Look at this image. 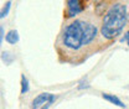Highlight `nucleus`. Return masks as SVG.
<instances>
[{"label": "nucleus", "mask_w": 129, "mask_h": 109, "mask_svg": "<svg viewBox=\"0 0 129 109\" xmlns=\"http://www.w3.org/2000/svg\"><path fill=\"white\" fill-rule=\"evenodd\" d=\"M96 25L82 21L75 20L64 29L62 42L70 50H80L82 46L91 44L97 36Z\"/></svg>", "instance_id": "obj_1"}, {"label": "nucleus", "mask_w": 129, "mask_h": 109, "mask_svg": "<svg viewBox=\"0 0 129 109\" xmlns=\"http://www.w3.org/2000/svg\"><path fill=\"white\" fill-rule=\"evenodd\" d=\"M127 24V6L123 4H114L109 8L103 17L101 33L104 39H115Z\"/></svg>", "instance_id": "obj_2"}, {"label": "nucleus", "mask_w": 129, "mask_h": 109, "mask_svg": "<svg viewBox=\"0 0 129 109\" xmlns=\"http://www.w3.org/2000/svg\"><path fill=\"white\" fill-rule=\"evenodd\" d=\"M52 99H56V97L53 94L50 93H41L39 94L31 103V109H39L40 107H44L45 104H47L50 100Z\"/></svg>", "instance_id": "obj_3"}, {"label": "nucleus", "mask_w": 129, "mask_h": 109, "mask_svg": "<svg viewBox=\"0 0 129 109\" xmlns=\"http://www.w3.org/2000/svg\"><path fill=\"white\" fill-rule=\"evenodd\" d=\"M83 10L82 0H67V16L73 17Z\"/></svg>", "instance_id": "obj_4"}, {"label": "nucleus", "mask_w": 129, "mask_h": 109, "mask_svg": "<svg viewBox=\"0 0 129 109\" xmlns=\"http://www.w3.org/2000/svg\"><path fill=\"white\" fill-rule=\"evenodd\" d=\"M5 41L8 44H10V45L17 44V41H19V33H17V31L16 30H10L5 35Z\"/></svg>", "instance_id": "obj_5"}, {"label": "nucleus", "mask_w": 129, "mask_h": 109, "mask_svg": "<svg viewBox=\"0 0 129 109\" xmlns=\"http://www.w3.org/2000/svg\"><path fill=\"white\" fill-rule=\"evenodd\" d=\"M103 98L106 99V100H108V102H111L113 103L114 105H118V107H120V108H124L125 105L123 104V102L118 98V97H115L114 94H108V93H104L103 94Z\"/></svg>", "instance_id": "obj_6"}, {"label": "nucleus", "mask_w": 129, "mask_h": 109, "mask_svg": "<svg viewBox=\"0 0 129 109\" xmlns=\"http://www.w3.org/2000/svg\"><path fill=\"white\" fill-rule=\"evenodd\" d=\"M10 8H11V1L9 0V1L5 3V5H4V6L1 8V10H0V19H4V17H6V16L9 15Z\"/></svg>", "instance_id": "obj_7"}, {"label": "nucleus", "mask_w": 129, "mask_h": 109, "mask_svg": "<svg viewBox=\"0 0 129 109\" xmlns=\"http://www.w3.org/2000/svg\"><path fill=\"white\" fill-rule=\"evenodd\" d=\"M21 94H25L29 92V79L25 77L24 75L21 76Z\"/></svg>", "instance_id": "obj_8"}, {"label": "nucleus", "mask_w": 129, "mask_h": 109, "mask_svg": "<svg viewBox=\"0 0 129 109\" xmlns=\"http://www.w3.org/2000/svg\"><path fill=\"white\" fill-rule=\"evenodd\" d=\"M1 60L6 63V64H10V63L14 61V56H13L10 52H8V51H4V52L1 53Z\"/></svg>", "instance_id": "obj_9"}, {"label": "nucleus", "mask_w": 129, "mask_h": 109, "mask_svg": "<svg viewBox=\"0 0 129 109\" xmlns=\"http://www.w3.org/2000/svg\"><path fill=\"white\" fill-rule=\"evenodd\" d=\"M5 37V32H4V29L3 26H0V47H1V44H3V40Z\"/></svg>", "instance_id": "obj_10"}, {"label": "nucleus", "mask_w": 129, "mask_h": 109, "mask_svg": "<svg viewBox=\"0 0 129 109\" xmlns=\"http://www.w3.org/2000/svg\"><path fill=\"white\" fill-rule=\"evenodd\" d=\"M128 40H129V31L127 32L123 37H122V40H120V41H122V42H124V41H128Z\"/></svg>", "instance_id": "obj_11"}, {"label": "nucleus", "mask_w": 129, "mask_h": 109, "mask_svg": "<svg viewBox=\"0 0 129 109\" xmlns=\"http://www.w3.org/2000/svg\"><path fill=\"white\" fill-rule=\"evenodd\" d=\"M127 42H128V46H129V40H128V41H127Z\"/></svg>", "instance_id": "obj_12"}]
</instances>
